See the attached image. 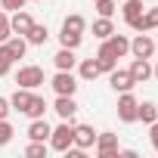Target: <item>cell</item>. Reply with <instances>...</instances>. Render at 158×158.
Wrapping results in <instances>:
<instances>
[{
	"label": "cell",
	"mask_w": 158,
	"mask_h": 158,
	"mask_svg": "<svg viewBox=\"0 0 158 158\" xmlns=\"http://www.w3.org/2000/svg\"><path fill=\"white\" fill-rule=\"evenodd\" d=\"M71 143H74V124H71V121H62L59 127H53V130H50V149L65 152Z\"/></svg>",
	"instance_id": "1"
},
{
	"label": "cell",
	"mask_w": 158,
	"mask_h": 158,
	"mask_svg": "<svg viewBox=\"0 0 158 158\" xmlns=\"http://www.w3.org/2000/svg\"><path fill=\"white\" fill-rule=\"evenodd\" d=\"M127 53H130V40H127L124 34H112V37H106V40H102V47H99V53H96V56L121 59V56H127Z\"/></svg>",
	"instance_id": "2"
},
{
	"label": "cell",
	"mask_w": 158,
	"mask_h": 158,
	"mask_svg": "<svg viewBox=\"0 0 158 158\" xmlns=\"http://www.w3.org/2000/svg\"><path fill=\"white\" fill-rule=\"evenodd\" d=\"M16 84L19 87H28V90H37L44 84V68L40 65H22L19 74H16Z\"/></svg>",
	"instance_id": "3"
},
{
	"label": "cell",
	"mask_w": 158,
	"mask_h": 158,
	"mask_svg": "<svg viewBox=\"0 0 158 158\" xmlns=\"http://www.w3.org/2000/svg\"><path fill=\"white\" fill-rule=\"evenodd\" d=\"M50 87L56 90V96H74V90H77V77H74L71 71H56L53 81H50Z\"/></svg>",
	"instance_id": "4"
},
{
	"label": "cell",
	"mask_w": 158,
	"mask_h": 158,
	"mask_svg": "<svg viewBox=\"0 0 158 158\" xmlns=\"http://www.w3.org/2000/svg\"><path fill=\"white\" fill-rule=\"evenodd\" d=\"M136 106H139L136 96H133L130 90H124V93L118 96V118H121L124 124H133V121H136Z\"/></svg>",
	"instance_id": "5"
},
{
	"label": "cell",
	"mask_w": 158,
	"mask_h": 158,
	"mask_svg": "<svg viewBox=\"0 0 158 158\" xmlns=\"http://www.w3.org/2000/svg\"><path fill=\"white\" fill-rule=\"evenodd\" d=\"M93 149L99 158H118V136L115 133H96Z\"/></svg>",
	"instance_id": "6"
},
{
	"label": "cell",
	"mask_w": 158,
	"mask_h": 158,
	"mask_svg": "<svg viewBox=\"0 0 158 158\" xmlns=\"http://www.w3.org/2000/svg\"><path fill=\"white\" fill-rule=\"evenodd\" d=\"M155 47H158V44H155V40H152L146 31H143V34H136V37L130 40V53H133L136 59H152Z\"/></svg>",
	"instance_id": "7"
},
{
	"label": "cell",
	"mask_w": 158,
	"mask_h": 158,
	"mask_svg": "<svg viewBox=\"0 0 158 158\" xmlns=\"http://www.w3.org/2000/svg\"><path fill=\"white\" fill-rule=\"evenodd\" d=\"M93 143H96V130L90 127V124H74V143L71 146H77V149H93Z\"/></svg>",
	"instance_id": "8"
},
{
	"label": "cell",
	"mask_w": 158,
	"mask_h": 158,
	"mask_svg": "<svg viewBox=\"0 0 158 158\" xmlns=\"http://www.w3.org/2000/svg\"><path fill=\"white\" fill-rule=\"evenodd\" d=\"M109 84H112L118 93H124V90H133V87H136V81L130 77V71H124V68H115V71H109Z\"/></svg>",
	"instance_id": "9"
},
{
	"label": "cell",
	"mask_w": 158,
	"mask_h": 158,
	"mask_svg": "<svg viewBox=\"0 0 158 158\" xmlns=\"http://www.w3.org/2000/svg\"><path fill=\"white\" fill-rule=\"evenodd\" d=\"M31 25H34V19H31L25 10H16V13L10 16V28H13V34H22V37H25V34L31 31Z\"/></svg>",
	"instance_id": "10"
},
{
	"label": "cell",
	"mask_w": 158,
	"mask_h": 158,
	"mask_svg": "<svg viewBox=\"0 0 158 158\" xmlns=\"http://www.w3.org/2000/svg\"><path fill=\"white\" fill-rule=\"evenodd\" d=\"M53 112H56L62 121H71V118H74V112H77V102H74V96H56V102H53Z\"/></svg>",
	"instance_id": "11"
},
{
	"label": "cell",
	"mask_w": 158,
	"mask_h": 158,
	"mask_svg": "<svg viewBox=\"0 0 158 158\" xmlns=\"http://www.w3.org/2000/svg\"><path fill=\"white\" fill-rule=\"evenodd\" d=\"M127 71H130V77H133L136 84H146L149 77H152V65H149V59H136V56H133V62H130Z\"/></svg>",
	"instance_id": "12"
},
{
	"label": "cell",
	"mask_w": 158,
	"mask_h": 158,
	"mask_svg": "<svg viewBox=\"0 0 158 158\" xmlns=\"http://www.w3.org/2000/svg\"><path fill=\"white\" fill-rule=\"evenodd\" d=\"M130 28H133V31H155V28H158V6H155V10H146L139 19H133Z\"/></svg>",
	"instance_id": "13"
},
{
	"label": "cell",
	"mask_w": 158,
	"mask_h": 158,
	"mask_svg": "<svg viewBox=\"0 0 158 158\" xmlns=\"http://www.w3.org/2000/svg\"><path fill=\"white\" fill-rule=\"evenodd\" d=\"M31 96H34V93H31L28 87H19V90L10 96V109H16V112H22V115H25V109L31 106Z\"/></svg>",
	"instance_id": "14"
},
{
	"label": "cell",
	"mask_w": 158,
	"mask_h": 158,
	"mask_svg": "<svg viewBox=\"0 0 158 158\" xmlns=\"http://www.w3.org/2000/svg\"><path fill=\"white\" fill-rule=\"evenodd\" d=\"M50 130H53V127H50L44 118H34V121L28 124V136H31V139H40V143L50 139Z\"/></svg>",
	"instance_id": "15"
},
{
	"label": "cell",
	"mask_w": 158,
	"mask_h": 158,
	"mask_svg": "<svg viewBox=\"0 0 158 158\" xmlns=\"http://www.w3.org/2000/svg\"><path fill=\"white\" fill-rule=\"evenodd\" d=\"M121 13H124V22L130 25L133 19H139V16L146 13V3H143V0H124V6H121Z\"/></svg>",
	"instance_id": "16"
},
{
	"label": "cell",
	"mask_w": 158,
	"mask_h": 158,
	"mask_svg": "<svg viewBox=\"0 0 158 158\" xmlns=\"http://www.w3.org/2000/svg\"><path fill=\"white\" fill-rule=\"evenodd\" d=\"M53 62H56V68H59V71H71V68L77 65V59H74V50H65V47H62V50L53 56Z\"/></svg>",
	"instance_id": "17"
},
{
	"label": "cell",
	"mask_w": 158,
	"mask_h": 158,
	"mask_svg": "<svg viewBox=\"0 0 158 158\" xmlns=\"http://www.w3.org/2000/svg\"><path fill=\"white\" fill-rule=\"evenodd\" d=\"M136 121L155 124V121H158V106H155V102H139V106H136Z\"/></svg>",
	"instance_id": "18"
},
{
	"label": "cell",
	"mask_w": 158,
	"mask_h": 158,
	"mask_svg": "<svg viewBox=\"0 0 158 158\" xmlns=\"http://www.w3.org/2000/svg\"><path fill=\"white\" fill-rule=\"evenodd\" d=\"M84 28H87V19H84L81 13H71V16H65V22H62V31H71V34H84Z\"/></svg>",
	"instance_id": "19"
},
{
	"label": "cell",
	"mask_w": 158,
	"mask_h": 158,
	"mask_svg": "<svg viewBox=\"0 0 158 158\" xmlns=\"http://www.w3.org/2000/svg\"><path fill=\"white\" fill-rule=\"evenodd\" d=\"M25 40H28V44H34V47H44V44L50 40V31H47V25H37V22H34V25H31V31L25 34Z\"/></svg>",
	"instance_id": "20"
},
{
	"label": "cell",
	"mask_w": 158,
	"mask_h": 158,
	"mask_svg": "<svg viewBox=\"0 0 158 158\" xmlns=\"http://www.w3.org/2000/svg\"><path fill=\"white\" fill-rule=\"evenodd\" d=\"M93 34H96L99 40L112 37V34H115V25H112V19H109V16H99V19L93 22Z\"/></svg>",
	"instance_id": "21"
},
{
	"label": "cell",
	"mask_w": 158,
	"mask_h": 158,
	"mask_svg": "<svg viewBox=\"0 0 158 158\" xmlns=\"http://www.w3.org/2000/svg\"><path fill=\"white\" fill-rule=\"evenodd\" d=\"M6 50H10V56H13V59H22V56H25V50H28V40H25L22 34H13V37L6 40Z\"/></svg>",
	"instance_id": "22"
},
{
	"label": "cell",
	"mask_w": 158,
	"mask_h": 158,
	"mask_svg": "<svg viewBox=\"0 0 158 158\" xmlns=\"http://www.w3.org/2000/svg\"><path fill=\"white\" fill-rule=\"evenodd\" d=\"M77 74H81V81H96V77H99L96 59H84L81 65H77Z\"/></svg>",
	"instance_id": "23"
},
{
	"label": "cell",
	"mask_w": 158,
	"mask_h": 158,
	"mask_svg": "<svg viewBox=\"0 0 158 158\" xmlns=\"http://www.w3.org/2000/svg\"><path fill=\"white\" fill-rule=\"evenodd\" d=\"M47 109H50V106H47V99H44V96H31V106L25 109V115L34 121V118H44V112H47Z\"/></svg>",
	"instance_id": "24"
},
{
	"label": "cell",
	"mask_w": 158,
	"mask_h": 158,
	"mask_svg": "<svg viewBox=\"0 0 158 158\" xmlns=\"http://www.w3.org/2000/svg\"><path fill=\"white\" fill-rule=\"evenodd\" d=\"M81 40H84V34H71V31H62V34H59V44H62L65 50H77Z\"/></svg>",
	"instance_id": "25"
},
{
	"label": "cell",
	"mask_w": 158,
	"mask_h": 158,
	"mask_svg": "<svg viewBox=\"0 0 158 158\" xmlns=\"http://www.w3.org/2000/svg\"><path fill=\"white\" fill-rule=\"evenodd\" d=\"M13 56H10V50H6V44H0V77L3 74H10V68H13Z\"/></svg>",
	"instance_id": "26"
},
{
	"label": "cell",
	"mask_w": 158,
	"mask_h": 158,
	"mask_svg": "<svg viewBox=\"0 0 158 158\" xmlns=\"http://www.w3.org/2000/svg\"><path fill=\"white\" fill-rule=\"evenodd\" d=\"M25 155H28V158H44V155H47V143H40V139H31V143L25 146Z\"/></svg>",
	"instance_id": "27"
},
{
	"label": "cell",
	"mask_w": 158,
	"mask_h": 158,
	"mask_svg": "<svg viewBox=\"0 0 158 158\" xmlns=\"http://www.w3.org/2000/svg\"><path fill=\"white\" fill-rule=\"evenodd\" d=\"M13 37V28H10V16H6V10H0V44H6Z\"/></svg>",
	"instance_id": "28"
},
{
	"label": "cell",
	"mask_w": 158,
	"mask_h": 158,
	"mask_svg": "<svg viewBox=\"0 0 158 158\" xmlns=\"http://www.w3.org/2000/svg\"><path fill=\"white\" fill-rule=\"evenodd\" d=\"M96 68H99V74H109V71L118 68V59H112V56H96Z\"/></svg>",
	"instance_id": "29"
},
{
	"label": "cell",
	"mask_w": 158,
	"mask_h": 158,
	"mask_svg": "<svg viewBox=\"0 0 158 158\" xmlns=\"http://www.w3.org/2000/svg\"><path fill=\"white\" fill-rule=\"evenodd\" d=\"M115 10H118V6H115V0H96V13H99V16H109V19H112Z\"/></svg>",
	"instance_id": "30"
},
{
	"label": "cell",
	"mask_w": 158,
	"mask_h": 158,
	"mask_svg": "<svg viewBox=\"0 0 158 158\" xmlns=\"http://www.w3.org/2000/svg\"><path fill=\"white\" fill-rule=\"evenodd\" d=\"M10 139H13V124L6 118H0V146H6Z\"/></svg>",
	"instance_id": "31"
},
{
	"label": "cell",
	"mask_w": 158,
	"mask_h": 158,
	"mask_svg": "<svg viewBox=\"0 0 158 158\" xmlns=\"http://www.w3.org/2000/svg\"><path fill=\"white\" fill-rule=\"evenodd\" d=\"M0 3H3V10L16 13V10H25V3H28V0H0Z\"/></svg>",
	"instance_id": "32"
},
{
	"label": "cell",
	"mask_w": 158,
	"mask_h": 158,
	"mask_svg": "<svg viewBox=\"0 0 158 158\" xmlns=\"http://www.w3.org/2000/svg\"><path fill=\"white\" fill-rule=\"evenodd\" d=\"M149 143H152V149L158 152V121H155V124H149Z\"/></svg>",
	"instance_id": "33"
},
{
	"label": "cell",
	"mask_w": 158,
	"mask_h": 158,
	"mask_svg": "<svg viewBox=\"0 0 158 158\" xmlns=\"http://www.w3.org/2000/svg\"><path fill=\"white\" fill-rule=\"evenodd\" d=\"M6 115H10V99L0 96V118H6Z\"/></svg>",
	"instance_id": "34"
},
{
	"label": "cell",
	"mask_w": 158,
	"mask_h": 158,
	"mask_svg": "<svg viewBox=\"0 0 158 158\" xmlns=\"http://www.w3.org/2000/svg\"><path fill=\"white\" fill-rule=\"evenodd\" d=\"M152 77H158V65H155V68H152Z\"/></svg>",
	"instance_id": "35"
},
{
	"label": "cell",
	"mask_w": 158,
	"mask_h": 158,
	"mask_svg": "<svg viewBox=\"0 0 158 158\" xmlns=\"http://www.w3.org/2000/svg\"><path fill=\"white\" fill-rule=\"evenodd\" d=\"M34 3H40V0H34Z\"/></svg>",
	"instance_id": "36"
},
{
	"label": "cell",
	"mask_w": 158,
	"mask_h": 158,
	"mask_svg": "<svg viewBox=\"0 0 158 158\" xmlns=\"http://www.w3.org/2000/svg\"><path fill=\"white\" fill-rule=\"evenodd\" d=\"M155 31H158V28H155ZM155 44H158V40H155Z\"/></svg>",
	"instance_id": "37"
}]
</instances>
